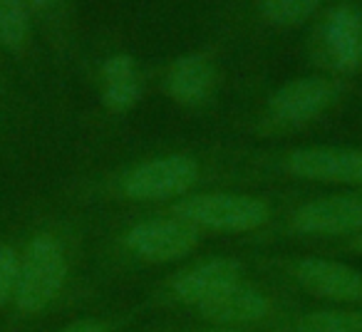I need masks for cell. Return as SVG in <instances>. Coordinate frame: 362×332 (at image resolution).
<instances>
[{
    "label": "cell",
    "instance_id": "1",
    "mask_svg": "<svg viewBox=\"0 0 362 332\" xmlns=\"http://www.w3.org/2000/svg\"><path fill=\"white\" fill-rule=\"evenodd\" d=\"M67 261L62 246L52 236H37L28 243L21 258V275L16 287V305L23 312H40L62 290Z\"/></svg>",
    "mask_w": 362,
    "mask_h": 332
},
{
    "label": "cell",
    "instance_id": "2",
    "mask_svg": "<svg viewBox=\"0 0 362 332\" xmlns=\"http://www.w3.org/2000/svg\"><path fill=\"white\" fill-rule=\"evenodd\" d=\"M174 213L197 228L211 231H253L271 218L268 206L246 194H197L181 198Z\"/></svg>",
    "mask_w": 362,
    "mask_h": 332
},
{
    "label": "cell",
    "instance_id": "3",
    "mask_svg": "<svg viewBox=\"0 0 362 332\" xmlns=\"http://www.w3.org/2000/svg\"><path fill=\"white\" fill-rule=\"evenodd\" d=\"M199 164L187 154H169L151 159L132 169L122 182V189L134 201H161L181 196L197 184Z\"/></svg>",
    "mask_w": 362,
    "mask_h": 332
},
{
    "label": "cell",
    "instance_id": "4",
    "mask_svg": "<svg viewBox=\"0 0 362 332\" xmlns=\"http://www.w3.org/2000/svg\"><path fill=\"white\" fill-rule=\"evenodd\" d=\"M127 248L141 261L169 263L192 253L199 243V228L184 218H151L127 233Z\"/></svg>",
    "mask_w": 362,
    "mask_h": 332
},
{
    "label": "cell",
    "instance_id": "5",
    "mask_svg": "<svg viewBox=\"0 0 362 332\" xmlns=\"http://www.w3.org/2000/svg\"><path fill=\"white\" fill-rule=\"evenodd\" d=\"M313 62L330 72H352L360 67L357 55V8L330 11L310 37Z\"/></svg>",
    "mask_w": 362,
    "mask_h": 332
},
{
    "label": "cell",
    "instance_id": "6",
    "mask_svg": "<svg viewBox=\"0 0 362 332\" xmlns=\"http://www.w3.org/2000/svg\"><path fill=\"white\" fill-rule=\"evenodd\" d=\"M293 226L313 236H340L362 231V194H330L300 206L293 213Z\"/></svg>",
    "mask_w": 362,
    "mask_h": 332
},
{
    "label": "cell",
    "instance_id": "7",
    "mask_svg": "<svg viewBox=\"0 0 362 332\" xmlns=\"http://www.w3.org/2000/svg\"><path fill=\"white\" fill-rule=\"evenodd\" d=\"M296 177L327 184H362V151L350 146H308L288 156Z\"/></svg>",
    "mask_w": 362,
    "mask_h": 332
},
{
    "label": "cell",
    "instance_id": "8",
    "mask_svg": "<svg viewBox=\"0 0 362 332\" xmlns=\"http://www.w3.org/2000/svg\"><path fill=\"white\" fill-rule=\"evenodd\" d=\"M335 97L337 87L327 77H298L273 92L268 112L283 124H303L322 114Z\"/></svg>",
    "mask_w": 362,
    "mask_h": 332
},
{
    "label": "cell",
    "instance_id": "9",
    "mask_svg": "<svg viewBox=\"0 0 362 332\" xmlns=\"http://www.w3.org/2000/svg\"><path fill=\"white\" fill-rule=\"evenodd\" d=\"M296 278L305 290L327 300L360 302L362 300V273L352 266L325 258H305L296 266Z\"/></svg>",
    "mask_w": 362,
    "mask_h": 332
},
{
    "label": "cell",
    "instance_id": "10",
    "mask_svg": "<svg viewBox=\"0 0 362 332\" xmlns=\"http://www.w3.org/2000/svg\"><path fill=\"white\" fill-rule=\"evenodd\" d=\"M238 280H241V263L233 258H209L181 273L174 280V292L181 302L199 307Z\"/></svg>",
    "mask_w": 362,
    "mask_h": 332
},
{
    "label": "cell",
    "instance_id": "11",
    "mask_svg": "<svg viewBox=\"0 0 362 332\" xmlns=\"http://www.w3.org/2000/svg\"><path fill=\"white\" fill-rule=\"evenodd\" d=\"M199 312L216 325H243V322H256L266 315L268 297L258 287L238 280L214 295L211 300L202 302Z\"/></svg>",
    "mask_w": 362,
    "mask_h": 332
},
{
    "label": "cell",
    "instance_id": "12",
    "mask_svg": "<svg viewBox=\"0 0 362 332\" xmlns=\"http://www.w3.org/2000/svg\"><path fill=\"white\" fill-rule=\"evenodd\" d=\"M216 85V70L206 55H184L171 65L166 75V90L181 105H199L209 100Z\"/></svg>",
    "mask_w": 362,
    "mask_h": 332
},
{
    "label": "cell",
    "instance_id": "13",
    "mask_svg": "<svg viewBox=\"0 0 362 332\" xmlns=\"http://www.w3.org/2000/svg\"><path fill=\"white\" fill-rule=\"evenodd\" d=\"M30 37V16L25 0H0V42L11 50L25 47Z\"/></svg>",
    "mask_w": 362,
    "mask_h": 332
},
{
    "label": "cell",
    "instance_id": "14",
    "mask_svg": "<svg viewBox=\"0 0 362 332\" xmlns=\"http://www.w3.org/2000/svg\"><path fill=\"white\" fill-rule=\"evenodd\" d=\"M298 332H362V310H313L298 320Z\"/></svg>",
    "mask_w": 362,
    "mask_h": 332
},
{
    "label": "cell",
    "instance_id": "15",
    "mask_svg": "<svg viewBox=\"0 0 362 332\" xmlns=\"http://www.w3.org/2000/svg\"><path fill=\"white\" fill-rule=\"evenodd\" d=\"M263 13L273 25L291 28L315 13L320 0H261Z\"/></svg>",
    "mask_w": 362,
    "mask_h": 332
},
{
    "label": "cell",
    "instance_id": "16",
    "mask_svg": "<svg viewBox=\"0 0 362 332\" xmlns=\"http://www.w3.org/2000/svg\"><path fill=\"white\" fill-rule=\"evenodd\" d=\"M141 85L136 72L124 77H112L105 80V92H102V102L107 105V109L112 112H127L139 102Z\"/></svg>",
    "mask_w": 362,
    "mask_h": 332
},
{
    "label": "cell",
    "instance_id": "17",
    "mask_svg": "<svg viewBox=\"0 0 362 332\" xmlns=\"http://www.w3.org/2000/svg\"><path fill=\"white\" fill-rule=\"evenodd\" d=\"M18 275H21V256L11 246H0V305L16 297Z\"/></svg>",
    "mask_w": 362,
    "mask_h": 332
},
{
    "label": "cell",
    "instance_id": "18",
    "mask_svg": "<svg viewBox=\"0 0 362 332\" xmlns=\"http://www.w3.org/2000/svg\"><path fill=\"white\" fill-rule=\"evenodd\" d=\"M57 332H107V327L97 320H77V322H72V325L62 327V330H57Z\"/></svg>",
    "mask_w": 362,
    "mask_h": 332
},
{
    "label": "cell",
    "instance_id": "19",
    "mask_svg": "<svg viewBox=\"0 0 362 332\" xmlns=\"http://www.w3.org/2000/svg\"><path fill=\"white\" fill-rule=\"evenodd\" d=\"M357 55H360V67H362V11H357Z\"/></svg>",
    "mask_w": 362,
    "mask_h": 332
},
{
    "label": "cell",
    "instance_id": "20",
    "mask_svg": "<svg viewBox=\"0 0 362 332\" xmlns=\"http://www.w3.org/2000/svg\"><path fill=\"white\" fill-rule=\"evenodd\" d=\"M28 6H35V8H47V6H52L55 0H25Z\"/></svg>",
    "mask_w": 362,
    "mask_h": 332
},
{
    "label": "cell",
    "instance_id": "21",
    "mask_svg": "<svg viewBox=\"0 0 362 332\" xmlns=\"http://www.w3.org/2000/svg\"><path fill=\"white\" fill-rule=\"evenodd\" d=\"M209 332H241V330H233V327H216V330H209Z\"/></svg>",
    "mask_w": 362,
    "mask_h": 332
},
{
    "label": "cell",
    "instance_id": "22",
    "mask_svg": "<svg viewBox=\"0 0 362 332\" xmlns=\"http://www.w3.org/2000/svg\"><path fill=\"white\" fill-rule=\"evenodd\" d=\"M357 248H360V251H362V236H360V241H357Z\"/></svg>",
    "mask_w": 362,
    "mask_h": 332
}]
</instances>
